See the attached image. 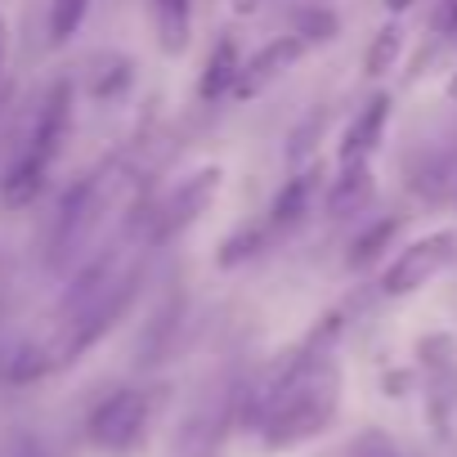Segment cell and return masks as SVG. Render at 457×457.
<instances>
[{
  "instance_id": "ba28073f",
  "label": "cell",
  "mask_w": 457,
  "mask_h": 457,
  "mask_svg": "<svg viewBox=\"0 0 457 457\" xmlns=\"http://www.w3.org/2000/svg\"><path fill=\"white\" fill-rule=\"evenodd\" d=\"M68 126H72V86L68 81H54L50 95H46V104H41V112H37V126H32L23 153H32L41 162H54L59 148H63V139H68Z\"/></svg>"
},
{
  "instance_id": "5b68a950",
  "label": "cell",
  "mask_w": 457,
  "mask_h": 457,
  "mask_svg": "<svg viewBox=\"0 0 457 457\" xmlns=\"http://www.w3.org/2000/svg\"><path fill=\"white\" fill-rule=\"evenodd\" d=\"M148 421H153V399L144 390H112L90 412L86 435L104 453H126V448H135L148 435Z\"/></svg>"
},
{
  "instance_id": "e0dca14e",
  "label": "cell",
  "mask_w": 457,
  "mask_h": 457,
  "mask_svg": "<svg viewBox=\"0 0 457 457\" xmlns=\"http://www.w3.org/2000/svg\"><path fill=\"white\" fill-rule=\"evenodd\" d=\"M90 0H50V41L63 46L68 37H77V28L86 23Z\"/></svg>"
},
{
  "instance_id": "7402d4cb",
  "label": "cell",
  "mask_w": 457,
  "mask_h": 457,
  "mask_svg": "<svg viewBox=\"0 0 457 457\" xmlns=\"http://www.w3.org/2000/svg\"><path fill=\"white\" fill-rule=\"evenodd\" d=\"M5 54H10V28L0 19V77H5Z\"/></svg>"
},
{
  "instance_id": "8992f818",
  "label": "cell",
  "mask_w": 457,
  "mask_h": 457,
  "mask_svg": "<svg viewBox=\"0 0 457 457\" xmlns=\"http://www.w3.org/2000/svg\"><path fill=\"white\" fill-rule=\"evenodd\" d=\"M453 261H457V234H453V228L426 234V238H417L412 247H403V252L390 261V270L381 274V292H386V296H412V292H421L426 283H435Z\"/></svg>"
},
{
  "instance_id": "8fae6325",
  "label": "cell",
  "mask_w": 457,
  "mask_h": 457,
  "mask_svg": "<svg viewBox=\"0 0 457 457\" xmlns=\"http://www.w3.org/2000/svg\"><path fill=\"white\" fill-rule=\"evenodd\" d=\"M153 32L162 54H184L193 37V0H153Z\"/></svg>"
},
{
  "instance_id": "cb8c5ba5",
  "label": "cell",
  "mask_w": 457,
  "mask_h": 457,
  "mask_svg": "<svg viewBox=\"0 0 457 457\" xmlns=\"http://www.w3.org/2000/svg\"><path fill=\"white\" fill-rule=\"evenodd\" d=\"M408 5H417V0H386V10H395V14H399V10H408Z\"/></svg>"
},
{
  "instance_id": "4fadbf2b",
  "label": "cell",
  "mask_w": 457,
  "mask_h": 457,
  "mask_svg": "<svg viewBox=\"0 0 457 457\" xmlns=\"http://www.w3.org/2000/svg\"><path fill=\"white\" fill-rule=\"evenodd\" d=\"M368 197H372V170H368V162H350V166H341V175L332 179L328 215H332V220H345V215H354L359 206H368Z\"/></svg>"
},
{
  "instance_id": "2e32d148",
  "label": "cell",
  "mask_w": 457,
  "mask_h": 457,
  "mask_svg": "<svg viewBox=\"0 0 457 457\" xmlns=\"http://www.w3.org/2000/svg\"><path fill=\"white\" fill-rule=\"evenodd\" d=\"M399 54H403V32L390 23V28H381V32L372 37V46H368V59H363L368 77H386V72L399 63Z\"/></svg>"
},
{
  "instance_id": "d4e9b609",
  "label": "cell",
  "mask_w": 457,
  "mask_h": 457,
  "mask_svg": "<svg viewBox=\"0 0 457 457\" xmlns=\"http://www.w3.org/2000/svg\"><path fill=\"white\" fill-rule=\"evenodd\" d=\"M448 95H453V99H457V77H453V81H448Z\"/></svg>"
},
{
  "instance_id": "7c38bea8",
  "label": "cell",
  "mask_w": 457,
  "mask_h": 457,
  "mask_svg": "<svg viewBox=\"0 0 457 457\" xmlns=\"http://www.w3.org/2000/svg\"><path fill=\"white\" fill-rule=\"evenodd\" d=\"M238 72H243V54H238V41H234V37H220V46L211 50V59H206V68H202L197 95H202V99H220V95H234V86H238Z\"/></svg>"
},
{
  "instance_id": "7a4b0ae2",
  "label": "cell",
  "mask_w": 457,
  "mask_h": 457,
  "mask_svg": "<svg viewBox=\"0 0 457 457\" xmlns=\"http://www.w3.org/2000/svg\"><path fill=\"white\" fill-rule=\"evenodd\" d=\"M112 184L117 179H108V175H86L63 193L54 224H50V265L54 270L72 265L81 256V247L95 238V228H99V220L112 202Z\"/></svg>"
},
{
  "instance_id": "9c48e42d",
  "label": "cell",
  "mask_w": 457,
  "mask_h": 457,
  "mask_svg": "<svg viewBox=\"0 0 457 457\" xmlns=\"http://www.w3.org/2000/svg\"><path fill=\"white\" fill-rule=\"evenodd\" d=\"M386 121H390V95H372V99L354 112V121L345 126V139H341V166H350V162H368V153L381 144Z\"/></svg>"
},
{
  "instance_id": "44dd1931",
  "label": "cell",
  "mask_w": 457,
  "mask_h": 457,
  "mask_svg": "<svg viewBox=\"0 0 457 457\" xmlns=\"http://www.w3.org/2000/svg\"><path fill=\"white\" fill-rule=\"evenodd\" d=\"M430 32L435 37H457V0H439L430 10Z\"/></svg>"
},
{
  "instance_id": "ac0fdd59",
  "label": "cell",
  "mask_w": 457,
  "mask_h": 457,
  "mask_svg": "<svg viewBox=\"0 0 457 457\" xmlns=\"http://www.w3.org/2000/svg\"><path fill=\"white\" fill-rule=\"evenodd\" d=\"M261 247H265V228H238L234 238H224V247H220V265H224V270H234V265L252 261Z\"/></svg>"
},
{
  "instance_id": "5bb4252c",
  "label": "cell",
  "mask_w": 457,
  "mask_h": 457,
  "mask_svg": "<svg viewBox=\"0 0 457 457\" xmlns=\"http://www.w3.org/2000/svg\"><path fill=\"white\" fill-rule=\"evenodd\" d=\"M310 197H314V175L287 179L283 193H278L274 206H270V228H292V224H301V215L310 211Z\"/></svg>"
},
{
  "instance_id": "603a6c76",
  "label": "cell",
  "mask_w": 457,
  "mask_h": 457,
  "mask_svg": "<svg viewBox=\"0 0 457 457\" xmlns=\"http://www.w3.org/2000/svg\"><path fill=\"white\" fill-rule=\"evenodd\" d=\"M228 10H234V14H256L261 0H228Z\"/></svg>"
},
{
  "instance_id": "9a60e30c",
  "label": "cell",
  "mask_w": 457,
  "mask_h": 457,
  "mask_svg": "<svg viewBox=\"0 0 457 457\" xmlns=\"http://www.w3.org/2000/svg\"><path fill=\"white\" fill-rule=\"evenodd\" d=\"M395 220H377L372 228H368V234H359L354 243H350V256H345V265L350 270H363V265H372L386 247H390V238H395Z\"/></svg>"
},
{
  "instance_id": "52a82bcc",
  "label": "cell",
  "mask_w": 457,
  "mask_h": 457,
  "mask_svg": "<svg viewBox=\"0 0 457 457\" xmlns=\"http://www.w3.org/2000/svg\"><path fill=\"white\" fill-rule=\"evenodd\" d=\"M310 54V41L305 37H278V41H270L265 50H256L247 63H243V72H238V86H234V95L238 99H256V95H265L274 81H283L301 59Z\"/></svg>"
},
{
  "instance_id": "484cf974",
  "label": "cell",
  "mask_w": 457,
  "mask_h": 457,
  "mask_svg": "<svg viewBox=\"0 0 457 457\" xmlns=\"http://www.w3.org/2000/svg\"><path fill=\"white\" fill-rule=\"evenodd\" d=\"M453 193H457V188H453Z\"/></svg>"
},
{
  "instance_id": "ffe728a7",
  "label": "cell",
  "mask_w": 457,
  "mask_h": 457,
  "mask_svg": "<svg viewBox=\"0 0 457 457\" xmlns=\"http://www.w3.org/2000/svg\"><path fill=\"white\" fill-rule=\"evenodd\" d=\"M345 457H403V453H399V444H395L386 430L368 426V430H359V435H354V444H350V453H345Z\"/></svg>"
},
{
  "instance_id": "30bf717a",
  "label": "cell",
  "mask_w": 457,
  "mask_h": 457,
  "mask_svg": "<svg viewBox=\"0 0 457 457\" xmlns=\"http://www.w3.org/2000/svg\"><path fill=\"white\" fill-rule=\"evenodd\" d=\"M46 175H50V162L32 157V153H19L5 170V179H0V202L5 206H32L46 188Z\"/></svg>"
},
{
  "instance_id": "6da1fadb",
  "label": "cell",
  "mask_w": 457,
  "mask_h": 457,
  "mask_svg": "<svg viewBox=\"0 0 457 457\" xmlns=\"http://www.w3.org/2000/svg\"><path fill=\"white\" fill-rule=\"evenodd\" d=\"M135 292H139V270H135L130 261H121V256H95V261L77 274V283L68 287V296H63L54 341H50L46 350H37L41 363H46V372L72 363V359L86 354L104 332H112V323L130 310Z\"/></svg>"
},
{
  "instance_id": "3957f363",
  "label": "cell",
  "mask_w": 457,
  "mask_h": 457,
  "mask_svg": "<svg viewBox=\"0 0 457 457\" xmlns=\"http://www.w3.org/2000/svg\"><path fill=\"white\" fill-rule=\"evenodd\" d=\"M220 166H197V170H188L184 179H175V188L170 193H162L153 206H148V243L157 247V243H170L175 234H184V228L215 202V193H220Z\"/></svg>"
},
{
  "instance_id": "d6986e66",
  "label": "cell",
  "mask_w": 457,
  "mask_h": 457,
  "mask_svg": "<svg viewBox=\"0 0 457 457\" xmlns=\"http://www.w3.org/2000/svg\"><path fill=\"white\" fill-rule=\"evenodd\" d=\"M296 37H305L310 46H314V41H332V37H337V14H332L328 5H310V10H301V19H296Z\"/></svg>"
},
{
  "instance_id": "277c9868",
  "label": "cell",
  "mask_w": 457,
  "mask_h": 457,
  "mask_svg": "<svg viewBox=\"0 0 457 457\" xmlns=\"http://www.w3.org/2000/svg\"><path fill=\"white\" fill-rule=\"evenodd\" d=\"M238 395H243L238 381H220L215 390H206L175 435V457H220L228 430L238 421Z\"/></svg>"
}]
</instances>
